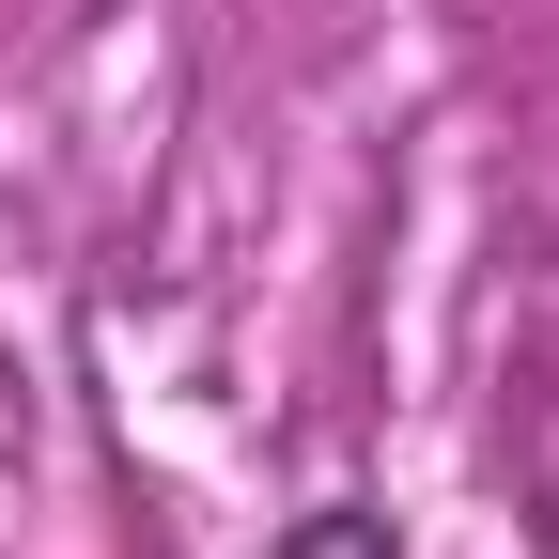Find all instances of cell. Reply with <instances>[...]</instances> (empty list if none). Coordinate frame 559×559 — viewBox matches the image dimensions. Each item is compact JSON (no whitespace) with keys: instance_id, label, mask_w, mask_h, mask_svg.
<instances>
[{"instance_id":"obj_1","label":"cell","mask_w":559,"mask_h":559,"mask_svg":"<svg viewBox=\"0 0 559 559\" xmlns=\"http://www.w3.org/2000/svg\"><path fill=\"white\" fill-rule=\"evenodd\" d=\"M264 559H404V528H389L373 498H326V513H296V528H280Z\"/></svg>"}]
</instances>
